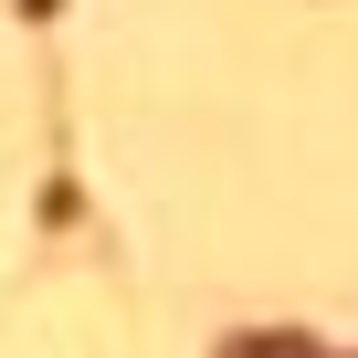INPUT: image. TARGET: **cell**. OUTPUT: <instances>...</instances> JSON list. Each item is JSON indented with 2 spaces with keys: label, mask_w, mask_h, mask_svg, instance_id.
Wrapping results in <instances>:
<instances>
[{
  "label": "cell",
  "mask_w": 358,
  "mask_h": 358,
  "mask_svg": "<svg viewBox=\"0 0 358 358\" xmlns=\"http://www.w3.org/2000/svg\"><path fill=\"white\" fill-rule=\"evenodd\" d=\"M222 358H316L306 337H243V348H222Z\"/></svg>",
  "instance_id": "6da1fadb"
}]
</instances>
